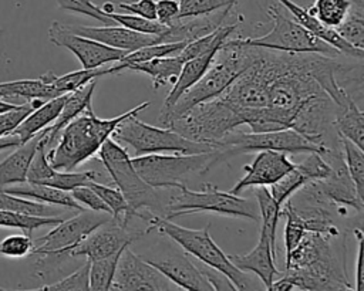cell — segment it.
I'll list each match as a JSON object with an SVG mask.
<instances>
[{"label":"cell","mask_w":364,"mask_h":291,"mask_svg":"<svg viewBox=\"0 0 364 291\" xmlns=\"http://www.w3.org/2000/svg\"><path fill=\"white\" fill-rule=\"evenodd\" d=\"M169 189L168 203L164 204L166 219L193 213H216L229 217L259 220V207L256 200L240 197L230 192H223L212 183H203L200 190H191L186 185Z\"/></svg>","instance_id":"5"},{"label":"cell","mask_w":364,"mask_h":291,"mask_svg":"<svg viewBox=\"0 0 364 291\" xmlns=\"http://www.w3.org/2000/svg\"><path fill=\"white\" fill-rule=\"evenodd\" d=\"M0 210L18 212V213L33 214V216H54L57 212L53 207V204L28 200L27 197L16 196L3 190H0Z\"/></svg>","instance_id":"39"},{"label":"cell","mask_w":364,"mask_h":291,"mask_svg":"<svg viewBox=\"0 0 364 291\" xmlns=\"http://www.w3.org/2000/svg\"><path fill=\"white\" fill-rule=\"evenodd\" d=\"M279 4L282 7H284V10H287L291 14V18L294 21H297L301 27H304L307 31H310L311 34L317 35L318 38H321L323 41H326L327 44H330L331 47H334L341 55L346 57H351V58H357V60H363L364 57V50L361 48H355L354 45H351L350 43H347L346 40H343L337 31L334 28H330L327 26H324L317 17H314L313 14H310L307 11V9L296 4L291 0H277Z\"/></svg>","instance_id":"23"},{"label":"cell","mask_w":364,"mask_h":291,"mask_svg":"<svg viewBox=\"0 0 364 291\" xmlns=\"http://www.w3.org/2000/svg\"><path fill=\"white\" fill-rule=\"evenodd\" d=\"M179 14L178 18H189L216 13L226 7H235L230 0H178Z\"/></svg>","instance_id":"43"},{"label":"cell","mask_w":364,"mask_h":291,"mask_svg":"<svg viewBox=\"0 0 364 291\" xmlns=\"http://www.w3.org/2000/svg\"><path fill=\"white\" fill-rule=\"evenodd\" d=\"M87 186H90L102 200L104 203L111 209V214L112 219L118 223H121L122 226L128 227V221L135 217L134 212L131 210V207L128 206L125 197L122 196L121 190L115 186H108V185H101L97 180H90L87 183Z\"/></svg>","instance_id":"32"},{"label":"cell","mask_w":364,"mask_h":291,"mask_svg":"<svg viewBox=\"0 0 364 291\" xmlns=\"http://www.w3.org/2000/svg\"><path fill=\"white\" fill-rule=\"evenodd\" d=\"M242 21V16L235 23H230V24H220L218 27V33H216V38L213 41V44L206 50L203 51L202 54L193 57V58H189L183 62L182 68H181V72L176 78V81L172 84V88L171 91L168 92V95L165 97V101L162 104V109L161 111H165L168 109L169 106H172L176 99L188 89L191 88L203 74L205 71L208 70V67L210 65L218 48L220 47V44L230 37V34L239 27V23Z\"/></svg>","instance_id":"17"},{"label":"cell","mask_w":364,"mask_h":291,"mask_svg":"<svg viewBox=\"0 0 364 291\" xmlns=\"http://www.w3.org/2000/svg\"><path fill=\"white\" fill-rule=\"evenodd\" d=\"M253 193L259 207V217L262 219L260 230L266 231L269 237L276 243V229L280 219V206L273 199L270 190L264 186L256 187Z\"/></svg>","instance_id":"34"},{"label":"cell","mask_w":364,"mask_h":291,"mask_svg":"<svg viewBox=\"0 0 364 291\" xmlns=\"http://www.w3.org/2000/svg\"><path fill=\"white\" fill-rule=\"evenodd\" d=\"M48 40L58 47L70 50L81 62L82 68H98L108 62L119 61L127 51L105 45L68 30L67 24L53 21L48 28Z\"/></svg>","instance_id":"14"},{"label":"cell","mask_w":364,"mask_h":291,"mask_svg":"<svg viewBox=\"0 0 364 291\" xmlns=\"http://www.w3.org/2000/svg\"><path fill=\"white\" fill-rule=\"evenodd\" d=\"M115 9L135 14L148 20H156V1L155 0H135L131 3L117 4Z\"/></svg>","instance_id":"50"},{"label":"cell","mask_w":364,"mask_h":291,"mask_svg":"<svg viewBox=\"0 0 364 291\" xmlns=\"http://www.w3.org/2000/svg\"><path fill=\"white\" fill-rule=\"evenodd\" d=\"M13 106H14V104H10V102H6V101L0 99V112H4V111H7V109H10Z\"/></svg>","instance_id":"55"},{"label":"cell","mask_w":364,"mask_h":291,"mask_svg":"<svg viewBox=\"0 0 364 291\" xmlns=\"http://www.w3.org/2000/svg\"><path fill=\"white\" fill-rule=\"evenodd\" d=\"M108 213L81 210L71 219L61 220L47 234L33 240L31 256L67 257V253L92 230L111 220Z\"/></svg>","instance_id":"12"},{"label":"cell","mask_w":364,"mask_h":291,"mask_svg":"<svg viewBox=\"0 0 364 291\" xmlns=\"http://www.w3.org/2000/svg\"><path fill=\"white\" fill-rule=\"evenodd\" d=\"M307 182H310L307 176L294 165V168L290 172H287L273 185H270V193L276 203L282 207V204Z\"/></svg>","instance_id":"41"},{"label":"cell","mask_w":364,"mask_h":291,"mask_svg":"<svg viewBox=\"0 0 364 291\" xmlns=\"http://www.w3.org/2000/svg\"><path fill=\"white\" fill-rule=\"evenodd\" d=\"M100 176L95 170H85V172H73V170H57L54 169L46 155V145H44V135L37 146V150L30 162L26 180L31 183H40L53 186L57 189H63L71 192L78 186L87 185L90 180H97Z\"/></svg>","instance_id":"19"},{"label":"cell","mask_w":364,"mask_h":291,"mask_svg":"<svg viewBox=\"0 0 364 291\" xmlns=\"http://www.w3.org/2000/svg\"><path fill=\"white\" fill-rule=\"evenodd\" d=\"M75 34L84 35L87 38L100 41L105 45L124 50L127 53L138 50L145 45L165 43L164 33L162 34H145L139 31H134L131 28L122 26H102V27H91V26H68Z\"/></svg>","instance_id":"20"},{"label":"cell","mask_w":364,"mask_h":291,"mask_svg":"<svg viewBox=\"0 0 364 291\" xmlns=\"http://www.w3.org/2000/svg\"><path fill=\"white\" fill-rule=\"evenodd\" d=\"M179 1L178 0H158L156 1V21L169 26L178 18Z\"/></svg>","instance_id":"51"},{"label":"cell","mask_w":364,"mask_h":291,"mask_svg":"<svg viewBox=\"0 0 364 291\" xmlns=\"http://www.w3.org/2000/svg\"><path fill=\"white\" fill-rule=\"evenodd\" d=\"M41 290H90V260H87L78 270L53 284L44 285Z\"/></svg>","instance_id":"46"},{"label":"cell","mask_w":364,"mask_h":291,"mask_svg":"<svg viewBox=\"0 0 364 291\" xmlns=\"http://www.w3.org/2000/svg\"><path fill=\"white\" fill-rule=\"evenodd\" d=\"M334 129L337 135L347 138L358 148L363 149L364 143V114L355 101L351 104L336 108Z\"/></svg>","instance_id":"30"},{"label":"cell","mask_w":364,"mask_h":291,"mask_svg":"<svg viewBox=\"0 0 364 291\" xmlns=\"http://www.w3.org/2000/svg\"><path fill=\"white\" fill-rule=\"evenodd\" d=\"M43 135L44 132L41 131L27 142L20 143L14 152H11L6 159L0 162V190L11 185L26 182L30 162Z\"/></svg>","instance_id":"25"},{"label":"cell","mask_w":364,"mask_h":291,"mask_svg":"<svg viewBox=\"0 0 364 291\" xmlns=\"http://www.w3.org/2000/svg\"><path fill=\"white\" fill-rule=\"evenodd\" d=\"M73 197L81 204L88 207L92 212H100V213H108L111 214V209L104 203V200L87 185L78 186L70 192ZM112 216V214H111Z\"/></svg>","instance_id":"49"},{"label":"cell","mask_w":364,"mask_h":291,"mask_svg":"<svg viewBox=\"0 0 364 291\" xmlns=\"http://www.w3.org/2000/svg\"><path fill=\"white\" fill-rule=\"evenodd\" d=\"M337 34L354 45L364 50V3L363 0H351L348 14L344 21L334 28Z\"/></svg>","instance_id":"33"},{"label":"cell","mask_w":364,"mask_h":291,"mask_svg":"<svg viewBox=\"0 0 364 291\" xmlns=\"http://www.w3.org/2000/svg\"><path fill=\"white\" fill-rule=\"evenodd\" d=\"M267 16L273 23L272 28L260 37L243 38L247 45L287 53H316L327 57L341 55L334 47L307 31L293 18L287 17L280 4L269 6Z\"/></svg>","instance_id":"10"},{"label":"cell","mask_w":364,"mask_h":291,"mask_svg":"<svg viewBox=\"0 0 364 291\" xmlns=\"http://www.w3.org/2000/svg\"><path fill=\"white\" fill-rule=\"evenodd\" d=\"M229 260L245 273H255L267 290H270L274 277L280 274L276 267V243L269 234L260 230L257 244L246 254H229Z\"/></svg>","instance_id":"22"},{"label":"cell","mask_w":364,"mask_h":291,"mask_svg":"<svg viewBox=\"0 0 364 291\" xmlns=\"http://www.w3.org/2000/svg\"><path fill=\"white\" fill-rule=\"evenodd\" d=\"M188 41H173V43H158V44H151L141 47L138 50L127 53L119 61H117L115 65L107 68V74H118L124 71L129 64L135 62H142L148 61L152 58L158 57H168V55H175L178 54Z\"/></svg>","instance_id":"31"},{"label":"cell","mask_w":364,"mask_h":291,"mask_svg":"<svg viewBox=\"0 0 364 291\" xmlns=\"http://www.w3.org/2000/svg\"><path fill=\"white\" fill-rule=\"evenodd\" d=\"M55 3L63 10L88 16L91 18L101 21L104 26L115 24V21L107 13H104L101 10V7L98 4H95L92 0H55Z\"/></svg>","instance_id":"45"},{"label":"cell","mask_w":364,"mask_h":291,"mask_svg":"<svg viewBox=\"0 0 364 291\" xmlns=\"http://www.w3.org/2000/svg\"><path fill=\"white\" fill-rule=\"evenodd\" d=\"M294 163L287 158L286 152L279 150H259L250 165H245V176L233 185L229 190L233 194H239L246 187L270 186L282 176L290 172Z\"/></svg>","instance_id":"18"},{"label":"cell","mask_w":364,"mask_h":291,"mask_svg":"<svg viewBox=\"0 0 364 291\" xmlns=\"http://www.w3.org/2000/svg\"><path fill=\"white\" fill-rule=\"evenodd\" d=\"M117 24L131 28L134 31H139V33H145V34H162L168 30V26L161 24L156 20H148L135 14H129V13H109L108 14Z\"/></svg>","instance_id":"44"},{"label":"cell","mask_w":364,"mask_h":291,"mask_svg":"<svg viewBox=\"0 0 364 291\" xmlns=\"http://www.w3.org/2000/svg\"><path fill=\"white\" fill-rule=\"evenodd\" d=\"M338 142L343 148V156L347 170L354 182L355 190L361 199H364V153L355 143L338 135Z\"/></svg>","instance_id":"37"},{"label":"cell","mask_w":364,"mask_h":291,"mask_svg":"<svg viewBox=\"0 0 364 291\" xmlns=\"http://www.w3.org/2000/svg\"><path fill=\"white\" fill-rule=\"evenodd\" d=\"M33 238L30 234H11L0 241V256L24 257L31 254Z\"/></svg>","instance_id":"47"},{"label":"cell","mask_w":364,"mask_h":291,"mask_svg":"<svg viewBox=\"0 0 364 291\" xmlns=\"http://www.w3.org/2000/svg\"><path fill=\"white\" fill-rule=\"evenodd\" d=\"M239 126H242V123L237 114L219 97H215L191 106L172 119L166 128L173 129L191 141L213 146Z\"/></svg>","instance_id":"9"},{"label":"cell","mask_w":364,"mask_h":291,"mask_svg":"<svg viewBox=\"0 0 364 291\" xmlns=\"http://www.w3.org/2000/svg\"><path fill=\"white\" fill-rule=\"evenodd\" d=\"M357 243V258H355V284L353 285L357 291H363L364 288V277H363V231L361 229L354 230Z\"/></svg>","instance_id":"53"},{"label":"cell","mask_w":364,"mask_h":291,"mask_svg":"<svg viewBox=\"0 0 364 291\" xmlns=\"http://www.w3.org/2000/svg\"><path fill=\"white\" fill-rule=\"evenodd\" d=\"M320 155L330 166V173L324 179L317 180L321 190L334 204L340 207L348 206L361 213L364 209V199H361L355 190L341 150L327 146Z\"/></svg>","instance_id":"16"},{"label":"cell","mask_w":364,"mask_h":291,"mask_svg":"<svg viewBox=\"0 0 364 291\" xmlns=\"http://www.w3.org/2000/svg\"><path fill=\"white\" fill-rule=\"evenodd\" d=\"M138 175L152 187L165 189L185 182L193 175H203L219 163L228 160L226 153L213 148L200 153H175L161 155L149 153L131 158Z\"/></svg>","instance_id":"6"},{"label":"cell","mask_w":364,"mask_h":291,"mask_svg":"<svg viewBox=\"0 0 364 291\" xmlns=\"http://www.w3.org/2000/svg\"><path fill=\"white\" fill-rule=\"evenodd\" d=\"M183 60L179 54L168 55V57H158L142 62L129 64L125 70L138 71L149 75L152 78L154 89H158L162 85L173 84L181 72V68L183 65Z\"/></svg>","instance_id":"29"},{"label":"cell","mask_w":364,"mask_h":291,"mask_svg":"<svg viewBox=\"0 0 364 291\" xmlns=\"http://www.w3.org/2000/svg\"><path fill=\"white\" fill-rule=\"evenodd\" d=\"M257 50L259 47L247 45L243 38H226L218 48L205 74L172 106L159 112V123L166 128L172 119L191 106L222 94L255 61Z\"/></svg>","instance_id":"3"},{"label":"cell","mask_w":364,"mask_h":291,"mask_svg":"<svg viewBox=\"0 0 364 291\" xmlns=\"http://www.w3.org/2000/svg\"><path fill=\"white\" fill-rule=\"evenodd\" d=\"M149 105L151 102L145 101L114 118L97 116L92 105H90L68 122L58 133L54 145L46 149L48 163L57 170H74L87 159L97 155L101 145L111 138L114 129L122 119L138 115Z\"/></svg>","instance_id":"2"},{"label":"cell","mask_w":364,"mask_h":291,"mask_svg":"<svg viewBox=\"0 0 364 291\" xmlns=\"http://www.w3.org/2000/svg\"><path fill=\"white\" fill-rule=\"evenodd\" d=\"M111 290L168 291L176 290V285L142 256L135 254L129 246H127L118 258Z\"/></svg>","instance_id":"13"},{"label":"cell","mask_w":364,"mask_h":291,"mask_svg":"<svg viewBox=\"0 0 364 291\" xmlns=\"http://www.w3.org/2000/svg\"><path fill=\"white\" fill-rule=\"evenodd\" d=\"M1 190L16 194V196L33 199L36 202H41V203H47V204H53V206H63L67 209H74L77 212H81L85 209L73 197V194L70 192L57 189L53 186H47V185L31 183V182L26 180L23 183H16V185L7 186Z\"/></svg>","instance_id":"26"},{"label":"cell","mask_w":364,"mask_h":291,"mask_svg":"<svg viewBox=\"0 0 364 291\" xmlns=\"http://www.w3.org/2000/svg\"><path fill=\"white\" fill-rule=\"evenodd\" d=\"M215 148L222 149L228 159L235 155L259 152V150H279L286 153H321L328 145H320L301 135L300 132L286 128L277 131H263V132H243L233 129L220 141H218Z\"/></svg>","instance_id":"11"},{"label":"cell","mask_w":364,"mask_h":291,"mask_svg":"<svg viewBox=\"0 0 364 291\" xmlns=\"http://www.w3.org/2000/svg\"><path fill=\"white\" fill-rule=\"evenodd\" d=\"M114 185L121 190L135 217L142 219V212L162 216L164 204L161 194L148 185L135 170L128 150L112 138H108L97 152Z\"/></svg>","instance_id":"7"},{"label":"cell","mask_w":364,"mask_h":291,"mask_svg":"<svg viewBox=\"0 0 364 291\" xmlns=\"http://www.w3.org/2000/svg\"><path fill=\"white\" fill-rule=\"evenodd\" d=\"M46 99L33 98L26 104L14 105L13 108L0 112V136L13 133V131L20 125V122L37 106H40Z\"/></svg>","instance_id":"42"},{"label":"cell","mask_w":364,"mask_h":291,"mask_svg":"<svg viewBox=\"0 0 364 291\" xmlns=\"http://www.w3.org/2000/svg\"><path fill=\"white\" fill-rule=\"evenodd\" d=\"M122 250L102 258L90 260V290H94V291L111 290L117 263Z\"/></svg>","instance_id":"35"},{"label":"cell","mask_w":364,"mask_h":291,"mask_svg":"<svg viewBox=\"0 0 364 291\" xmlns=\"http://www.w3.org/2000/svg\"><path fill=\"white\" fill-rule=\"evenodd\" d=\"M18 145H20V139L14 133L0 136V150L9 149V148H17Z\"/></svg>","instance_id":"54"},{"label":"cell","mask_w":364,"mask_h":291,"mask_svg":"<svg viewBox=\"0 0 364 291\" xmlns=\"http://www.w3.org/2000/svg\"><path fill=\"white\" fill-rule=\"evenodd\" d=\"M101 75H107V68H81L78 71H73L60 77L55 75L51 84L60 94H67L81 88L87 82L97 79Z\"/></svg>","instance_id":"40"},{"label":"cell","mask_w":364,"mask_h":291,"mask_svg":"<svg viewBox=\"0 0 364 291\" xmlns=\"http://www.w3.org/2000/svg\"><path fill=\"white\" fill-rule=\"evenodd\" d=\"M111 138L131 146L135 156L161 152L200 153L213 149L212 145L191 141L171 128L148 125L139 121L136 115L122 119L114 129Z\"/></svg>","instance_id":"8"},{"label":"cell","mask_w":364,"mask_h":291,"mask_svg":"<svg viewBox=\"0 0 364 291\" xmlns=\"http://www.w3.org/2000/svg\"><path fill=\"white\" fill-rule=\"evenodd\" d=\"M230 1H232V3H233V4H235V6H236V4H237V0H230Z\"/></svg>","instance_id":"56"},{"label":"cell","mask_w":364,"mask_h":291,"mask_svg":"<svg viewBox=\"0 0 364 291\" xmlns=\"http://www.w3.org/2000/svg\"><path fill=\"white\" fill-rule=\"evenodd\" d=\"M144 231H129L128 227L115 221L114 219L101 224L95 230H92L85 238H82L75 247H73L67 257H85L87 260L102 258L111 256L124 247L129 246L132 241L145 236Z\"/></svg>","instance_id":"15"},{"label":"cell","mask_w":364,"mask_h":291,"mask_svg":"<svg viewBox=\"0 0 364 291\" xmlns=\"http://www.w3.org/2000/svg\"><path fill=\"white\" fill-rule=\"evenodd\" d=\"M296 166L307 176L309 180H320L330 173V166L318 152H309V156L303 162L296 163Z\"/></svg>","instance_id":"48"},{"label":"cell","mask_w":364,"mask_h":291,"mask_svg":"<svg viewBox=\"0 0 364 291\" xmlns=\"http://www.w3.org/2000/svg\"><path fill=\"white\" fill-rule=\"evenodd\" d=\"M68 94V92H67ZM67 94L50 98L44 101L40 106L33 109L21 122L20 125L13 131V133L20 139V143L27 142L34 135L41 132L44 128L51 125L55 118L58 116L64 101L67 98Z\"/></svg>","instance_id":"27"},{"label":"cell","mask_w":364,"mask_h":291,"mask_svg":"<svg viewBox=\"0 0 364 291\" xmlns=\"http://www.w3.org/2000/svg\"><path fill=\"white\" fill-rule=\"evenodd\" d=\"M55 74L48 71L34 79H14L7 82H0V97H24L28 99L41 98L50 99L60 94L51 84Z\"/></svg>","instance_id":"28"},{"label":"cell","mask_w":364,"mask_h":291,"mask_svg":"<svg viewBox=\"0 0 364 291\" xmlns=\"http://www.w3.org/2000/svg\"><path fill=\"white\" fill-rule=\"evenodd\" d=\"M198 267L202 271V274L206 277V280L210 282L213 290H230V291L236 290V287L230 282V280L216 268H212L203 263H200V265Z\"/></svg>","instance_id":"52"},{"label":"cell","mask_w":364,"mask_h":291,"mask_svg":"<svg viewBox=\"0 0 364 291\" xmlns=\"http://www.w3.org/2000/svg\"><path fill=\"white\" fill-rule=\"evenodd\" d=\"M350 6L351 0H314L307 11L317 17L324 26L336 28L344 21Z\"/></svg>","instance_id":"36"},{"label":"cell","mask_w":364,"mask_h":291,"mask_svg":"<svg viewBox=\"0 0 364 291\" xmlns=\"http://www.w3.org/2000/svg\"><path fill=\"white\" fill-rule=\"evenodd\" d=\"M95 85H97V81L92 79V81L87 82L85 85H82L81 88L67 94L64 105H63L58 116L55 118V121L43 129L46 149H48L54 145L58 133L68 122H71L75 116H78L90 105H92V94H94Z\"/></svg>","instance_id":"24"},{"label":"cell","mask_w":364,"mask_h":291,"mask_svg":"<svg viewBox=\"0 0 364 291\" xmlns=\"http://www.w3.org/2000/svg\"><path fill=\"white\" fill-rule=\"evenodd\" d=\"M63 219L55 216H33L18 212L0 210V226L3 227H16L24 230L27 234H31L33 230L44 226H55Z\"/></svg>","instance_id":"38"},{"label":"cell","mask_w":364,"mask_h":291,"mask_svg":"<svg viewBox=\"0 0 364 291\" xmlns=\"http://www.w3.org/2000/svg\"><path fill=\"white\" fill-rule=\"evenodd\" d=\"M341 237V236H340ZM331 237L317 231H306L299 244L286 256L284 275L272 282L270 290H351L346 270L343 244L334 247Z\"/></svg>","instance_id":"1"},{"label":"cell","mask_w":364,"mask_h":291,"mask_svg":"<svg viewBox=\"0 0 364 291\" xmlns=\"http://www.w3.org/2000/svg\"><path fill=\"white\" fill-rule=\"evenodd\" d=\"M144 257V256H142ZM155 268H158L176 288L213 291V287L202 274L199 267L188 257L186 253H171L158 260L144 257Z\"/></svg>","instance_id":"21"},{"label":"cell","mask_w":364,"mask_h":291,"mask_svg":"<svg viewBox=\"0 0 364 291\" xmlns=\"http://www.w3.org/2000/svg\"><path fill=\"white\" fill-rule=\"evenodd\" d=\"M144 220L149 224L145 229L146 233L158 230L162 236L169 237L171 240L178 243L188 254L193 256L200 263L223 273L236 287V290L256 288V285L249 278L247 273L239 270L229 260L228 254H225L220 250V247L213 241L209 233L210 224H206L203 229H188L171 221V219H166L151 212H145Z\"/></svg>","instance_id":"4"}]
</instances>
